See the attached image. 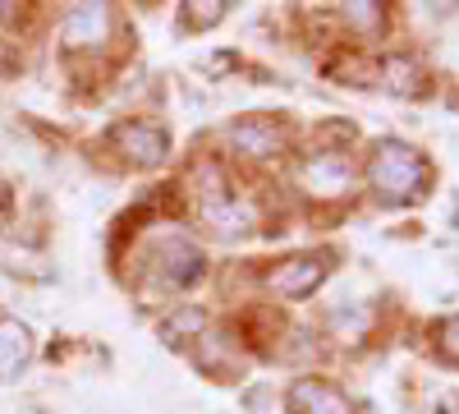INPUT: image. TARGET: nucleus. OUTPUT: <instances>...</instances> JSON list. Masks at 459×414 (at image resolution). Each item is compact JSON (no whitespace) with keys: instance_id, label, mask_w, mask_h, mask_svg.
Wrapping results in <instances>:
<instances>
[{"instance_id":"1","label":"nucleus","mask_w":459,"mask_h":414,"mask_svg":"<svg viewBox=\"0 0 459 414\" xmlns=\"http://www.w3.org/2000/svg\"><path fill=\"white\" fill-rule=\"evenodd\" d=\"M372 189L386 198V203H409L418 198V189H423V180H428V162L418 147L400 143V138H386V143H377V157H372Z\"/></svg>"},{"instance_id":"2","label":"nucleus","mask_w":459,"mask_h":414,"mask_svg":"<svg viewBox=\"0 0 459 414\" xmlns=\"http://www.w3.org/2000/svg\"><path fill=\"white\" fill-rule=\"evenodd\" d=\"M272 281L276 295H290V299H303V295H313L322 281H326V258L322 253H299L290 262H281V268L266 277Z\"/></svg>"},{"instance_id":"3","label":"nucleus","mask_w":459,"mask_h":414,"mask_svg":"<svg viewBox=\"0 0 459 414\" xmlns=\"http://www.w3.org/2000/svg\"><path fill=\"white\" fill-rule=\"evenodd\" d=\"M110 37V5H74L65 19V47L74 51H92L106 47Z\"/></svg>"},{"instance_id":"4","label":"nucleus","mask_w":459,"mask_h":414,"mask_svg":"<svg viewBox=\"0 0 459 414\" xmlns=\"http://www.w3.org/2000/svg\"><path fill=\"white\" fill-rule=\"evenodd\" d=\"M207 272V258L188 244V240H166L161 253H157V277L166 286H194L198 277Z\"/></svg>"},{"instance_id":"5","label":"nucleus","mask_w":459,"mask_h":414,"mask_svg":"<svg viewBox=\"0 0 459 414\" xmlns=\"http://www.w3.org/2000/svg\"><path fill=\"white\" fill-rule=\"evenodd\" d=\"M253 203H244L239 194H230V189H216V194H207L203 198V221L212 225V231H221V235H244L248 225H253Z\"/></svg>"},{"instance_id":"6","label":"nucleus","mask_w":459,"mask_h":414,"mask_svg":"<svg viewBox=\"0 0 459 414\" xmlns=\"http://www.w3.org/2000/svg\"><path fill=\"white\" fill-rule=\"evenodd\" d=\"M115 147L129 153L138 166H157L170 143H166L161 129H152V125H120V129H115Z\"/></svg>"},{"instance_id":"7","label":"nucleus","mask_w":459,"mask_h":414,"mask_svg":"<svg viewBox=\"0 0 459 414\" xmlns=\"http://www.w3.org/2000/svg\"><path fill=\"white\" fill-rule=\"evenodd\" d=\"M350 180H354V171L340 153H322V157H313L308 166H303V184H308L313 194H344Z\"/></svg>"},{"instance_id":"8","label":"nucleus","mask_w":459,"mask_h":414,"mask_svg":"<svg viewBox=\"0 0 459 414\" xmlns=\"http://www.w3.org/2000/svg\"><path fill=\"white\" fill-rule=\"evenodd\" d=\"M230 143L239 147L244 157H257V162H266V157H276L281 153V129L272 125V120H244V125H235L230 129Z\"/></svg>"},{"instance_id":"9","label":"nucleus","mask_w":459,"mask_h":414,"mask_svg":"<svg viewBox=\"0 0 459 414\" xmlns=\"http://www.w3.org/2000/svg\"><path fill=\"white\" fill-rule=\"evenodd\" d=\"M290 405H294L299 414H354V405L344 401L335 387L313 383V378H303V383L290 392Z\"/></svg>"},{"instance_id":"10","label":"nucleus","mask_w":459,"mask_h":414,"mask_svg":"<svg viewBox=\"0 0 459 414\" xmlns=\"http://www.w3.org/2000/svg\"><path fill=\"white\" fill-rule=\"evenodd\" d=\"M32 341L23 322H0V378H14V373L28 364Z\"/></svg>"},{"instance_id":"11","label":"nucleus","mask_w":459,"mask_h":414,"mask_svg":"<svg viewBox=\"0 0 459 414\" xmlns=\"http://www.w3.org/2000/svg\"><path fill=\"white\" fill-rule=\"evenodd\" d=\"M386 88H391V92H400V97L423 92V69H418L413 60H404V56L386 60Z\"/></svg>"},{"instance_id":"12","label":"nucleus","mask_w":459,"mask_h":414,"mask_svg":"<svg viewBox=\"0 0 459 414\" xmlns=\"http://www.w3.org/2000/svg\"><path fill=\"white\" fill-rule=\"evenodd\" d=\"M225 10L230 5H184V19L194 23V28H212V23L225 19Z\"/></svg>"},{"instance_id":"13","label":"nucleus","mask_w":459,"mask_h":414,"mask_svg":"<svg viewBox=\"0 0 459 414\" xmlns=\"http://www.w3.org/2000/svg\"><path fill=\"white\" fill-rule=\"evenodd\" d=\"M344 19H350L354 28H377L386 14H381V5H344Z\"/></svg>"},{"instance_id":"14","label":"nucleus","mask_w":459,"mask_h":414,"mask_svg":"<svg viewBox=\"0 0 459 414\" xmlns=\"http://www.w3.org/2000/svg\"><path fill=\"white\" fill-rule=\"evenodd\" d=\"M441 350H446L450 359H459V318H450V322L441 327Z\"/></svg>"}]
</instances>
